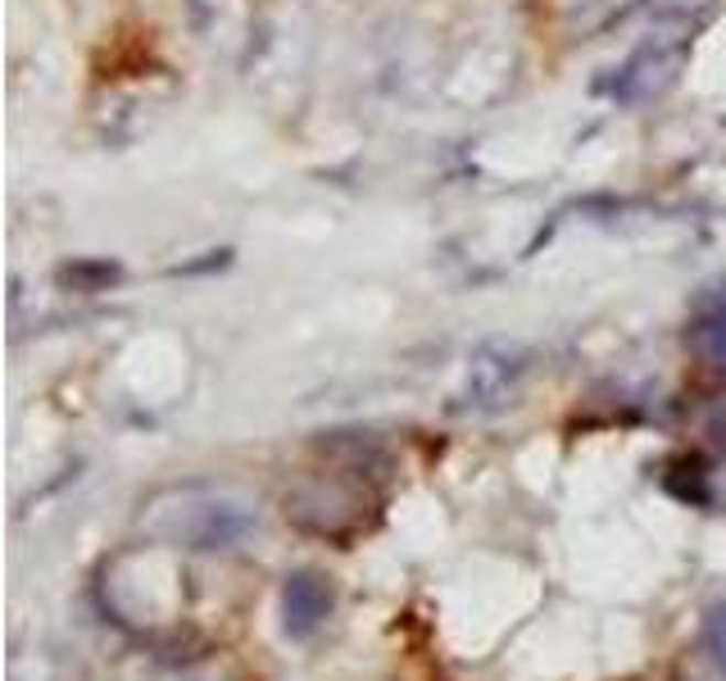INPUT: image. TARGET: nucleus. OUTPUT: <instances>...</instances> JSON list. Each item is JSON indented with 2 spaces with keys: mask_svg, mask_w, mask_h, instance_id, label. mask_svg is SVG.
<instances>
[{
  "mask_svg": "<svg viewBox=\"0 0 726 681\" xmlns=\"http://www.w3.org/2000/svg\"><path fill=\"white\" fill-rule=\"evenodd\" d=\"M704 646L713 655V663L726 672V599H717L708 609V623H704Z\"/></svg>",
  "mask_w": 726,
  "mask_h": 681,
  "instance_id": "2",
  "label": "nucleus"
},
{
  "mask_svg": "<svg viewBox=\"0 0 726 681\" xmlns=\"http://www.w3.org/2000/svg\"><path fill=\"white\" fill-rule=\"evenodd\" d=\"M332 609V591L327 582H318L314 573H300L286 582L282 591V614H286V631L291 636H310Z\"/></svg>",
  "mask_w": 726,
  "mask_h": 681,
  "instance_id": "1",
  "label": "nucleus"
}]
</instances>
